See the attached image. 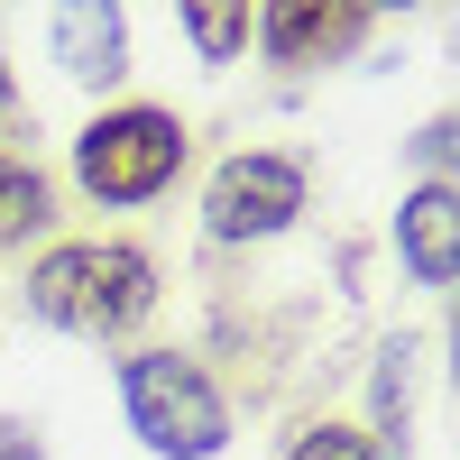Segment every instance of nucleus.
Returning <instances> with one entry per match:
<instances>
[{
    "instance_id": "1",
    "label": "nucleus",
    "mask_w": 460,
    "mask_h": 460,
    "mask_svg": "<svg viewBox=\"0 0 460 460\" xmlns=\"http://www.w3.org/2000/svg\"><path fill=\"white\" fill-rule=\"evenodd\" d=\"M37 314L65 323V332H120L157 304V267H147L129 240H84V249H56L47 267L28 277Z\"/></svg>"
},
{
    "instance_id": "2",
    "label": "nucleus",
    "mask_w": 460,
    "mask_h": 460,
    "mask_svg": "<svg viewBox=\"0 0 460 460\" xmlns=\"http://www.w3.org/2000/svg\"><path fill=\"white\" fill-rule=\"evenodd\" d=\"M120 396H129V424L157 442V451H175V460H203V451H221V433H230V414H221V396H212V377H203L194 359H175V350L129 359Z\"/></svg>"
},
{
    "instance_id": "3",
    "label": "nucleus",
    "mask_w": 460,
    "mask_h": 460,
    "mask_svg": "<svg viewBox=\"0 0 460 460\" xmlns=\"http://www.w3.org/2000/svg\"><path fill=\"white\" fill-rule=\"evenodd\" d=\"M184 166V129L166 111H102V120L74 138V175L102 203H147L157 184Z\"/></svg>"
},
{
    "instance_id": "4",
    "label": "nucleus",
    "mask_w": 460,
    "mask_h": 460,
    "mask_svg": "<svg viewBox=\"0 0 460 460\" xmlns=\"http://www.w3.org/2000/svg\"><path fill=\"white\" fill-rule=\"evenodd\" d=\"M304 212V175L286 157H230L212 175V194H203V221L221 230V240H258V230H286Z\"/></svg>"
},
{
    "instance_id": "5",
    "label": "nucleus",
    "mask_w": 460,
    "mask_h": 460,
    "mask_svg": "<svg viewBox=\"0 0 460 460\" xmlns=\"http://www.w3.org/2000/svg\"><path fill=\"white\" fill-rule=\"evenodd\" d=\"M396 240H405V267H414L424 286H451V277H460V194H451L442 175L396 212Z\"/></svg>"
},
{
    "instance_id": "6",
    "label": "nucleus",
    "mask_w": 460,
    "mask_h": 460,
    "mask_svg": "<svg viewBox=\"0 0 460 460\" xmlns=\"http://www.w3.org/2000/svg\"><path fill=\"white\" fill-rule=\"evenodd\" d=\"M359 28H368L359 10H314V0H277V10L258 19V37H267V56H277V65H314V56H341Z\"/></svg>"
},
{
    "instance_id": "7",
    "label": "nucleus",
    "mask_w": 460,
    "mask_h": 460,
    "mask_svg": "<svg viewBox=\"0 0 460 460\" xmlns=\"http://www.w3.org/2000/svg\"><path fill=\"white\" fill-rule=\"evenodd\" d=\"M56 56H65V74H84V84L120 74V10H65L56 19Z\"/></svg>"
},
{
    "instance_id": "8",
    "label": "nucleus",
    "mask_w": 460,
    "mask_h": 460,
    "mask_svg": "<svg viewBox=\"0 0 460 460\" xmlns=\"http://www.w3.org/2000/svg\"><path fill=\"white\" fill-rule=\"evenodd\" d=\"M37 221H47V184H37V166L0 157V240H28Z\"/></svg>"
},
{
    "instance_id": "9",
    "label": "nucleus",
    "mask_w": 460,
    "mask_h": 460,
    "mask_svg": "<svg viewBox=\"0 0 460 460\" xmlns=\"http://www.w3.org/2000/svg\"><path fill=\"white\" fill-rule=\"evenodd\" d=\"M184 28H194V47H203L212 65L249 47V10H212V0H194V10H184Z\"/></svg>"
},
{
    "instance_id": "10",
    "label": "nucleus",
    "mask_w": 460,
    "mask_h": 460,
    "mask_svg": "<svg viewBox=\"0 0 460 460\" xmlns=\"http://www.w3.org/2000/svg\"><path fill=\"white\" fill-rule=\"evenodd\" d=\"M286 460H377V451H368L359 433H341V424H323V433H304V442H295Z\"/></svg>"
},
{
    "instance_id": "11",
    "label": "nucleus",
    "mask_w": 460,
    "mask_h": 460,
    "mask_svg": "<svg viewBox=\"0 0 460 460\" xmlns=\"http://www.w3.org/2000/svg\"><path fill=\"white\" fill-rule=\"evenodd\" d=\"M414 147H424V166H451V120H433V129L414 138Z\"/></svg>"
},
{
    "instance_id": "12",
    "label": "nucleus",
    "mask_w": 460,
    "mask_h": 460,
    "mask_svg": "<svg viewBox=\"0 0 460 460\" xmlns=\"http://www.w3.org/2000/svg\"><path fill=\"white\" fill-rule=\"evenodd\" d=\"M0 111H10V74H0Z\"/></svg>"
}]
</instances>
